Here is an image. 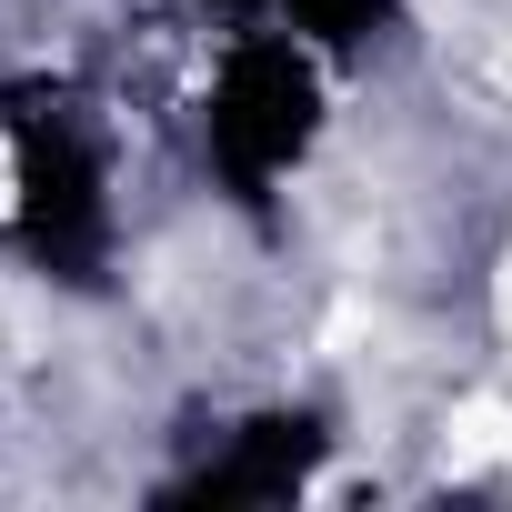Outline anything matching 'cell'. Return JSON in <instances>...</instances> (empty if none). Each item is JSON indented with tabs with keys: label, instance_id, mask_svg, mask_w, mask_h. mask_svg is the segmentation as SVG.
<instances>
[{
	"label": "cell",
	"instance_id": "cell-1",
	"mask_svg": "<svg viewBox=\"0 0 512 512\" xmlns=\"http://www.w3.org/2000/svg\"><path fill=\"white\" fill-rule=\"evenodd\" d=\"M312 131H322V81H312V61L292 41L262 31V41H241L221 61V81H211V161H221V181L241 201H262L312 151Z\"/></svg>",
	"mask_w": 512,
	"mask_h": 512
},
{
	"label": "cell",
	"instance_id": "cell-2",
	"mask_svg": "<svg viewBox=\"0 0 512 512\" xmlns=\"http://www.w3.org/2000/svg\"><path fill=\"white\" fill-rule=\"evenodd\" d=\"M21 241L41 251L51 272L91 282L101 251H111V201H101V161L61 111L21 121Z\"/></svg>",
	"mask_w": 512,
	"mask_h": 512
},
{
	"label": "cell",
	"instance_id": "cell-4",
	"mask_svg": "<svg viewBox=\"0 0 512 512\" xmlns=\"http://www.w3.org/2000/svg\"><path fill=\"white\" fill-rule=\"evenodd\" d=\"M282 11H292L322 51H352V41H372V31L392 21V0H282Z\"/></svg>",
	"mask_w": 512,
	"mask_h": 512
},
{
	"label": "cell",
	"instance_id": "cell-3",
	"mask_svg": "<svg viewBox=\"0 0 512 512\" xmlns=\"http://www.w3.org/2000/svg\"><path fill=\"white\" fill-rule=\"evenodd\" d=\"M312 462H322V432H312L302 412H272V422L231 432V462H211L191 492H201V502H282Z\"/></svg>",
	"mask_w": 512,
	"mask_h": 512
}]
</instances>
